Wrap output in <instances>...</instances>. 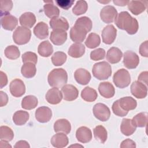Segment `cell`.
Returning <instances> with one entry per match:
<instances>
[{
	"mask_svg": "<svg viewBox=\"0 0 148 148\" xmlns=\"http://www.w3.org/2000/svg\"><path fill=\"white\" fill-rule=\"evenodd\" d=\"M121 132L125 136H130L135 131L136 127L132 124L130 119H123L120 125Z\"/></svg>",
	"mask_w": 148,
	"mask_h": 148,
	"instance_id": "cell-31",
	"label": "cell"
},
{
	"mask_svg": "<svg viewBox=\"0 0 148 148\" xmlns=\"http://www.w3.org/2000/svg\"><path fill=\"white\" fill-rule=\"evenodd\" d=\"M22 60L24 63L31 62L36 64L38 61V57L36 53L31 51H27L22 55Z\"/></svg>",
	"mask_w": 148,
	"mask_h": 148,
	"instance_id": "cell-46",
	"label": "cell"
},
{
	"mask_svg": "<svg viewBox=\"0 0 148 148\" xmlns=\"http://www.w3.org/2000/svg\"><path fill=\"white\" fill-rule=\"evenodd\" d=\"M88 9V5L86 1H78L72 9V12L79 16L85 13Z\"/></svg>",
	"mask_w": 148,
	"mask_h": 148,
	"instance_id": "cell-43",
	"label": "cell"
},
{
	"mask_svg": "<svg viewBox=\"0 0 148 148\" xmlns=\"http://www.w3.org/2000/svg\"><path fill=\"white\" fill-rule=\"evenodd\" d=\"M5 56L10 60H16L20 57V52L18 48L14 45H10L6 47L4 51Z\"/></svg>",
	"mask_w": 148,
	"mask_h": 148,
	"instance_id": "cell-40",
	"label": "cell"
},
{
	"mask_svg": "<svg viewBox=\"0 0 148 148\" xmlns=\"http://www.w3.org/2000/svg\"><path fill=\"white\" fill-rule=\"evenodd\" d=\"M105 56V50L102 48L97 49L90 53V58L93 61L103 60Z\"/></svg>",
	"mask_w": 148,
	"mask_h": 148,
	"instance_id": "cell-47",
	"label": "cell"
},
{
	"mask_svg": "<svg viewBox=\"0 0 148 148\" xmlns=\"http://www.w3.org/2000/svg\"><path fill=\"white\" fill-rule=\"evenodd\" d=\"M113 81L116 87L124 88L128 87L131 82V76L128 71L124 68L119 69L113 77Z\"/></svg>",
	"mask_w": 148,
	"mask_h": 148,
	"instance_id": "cell-4",
	"label": "cell"
},
{
	"mask_svg": "<svg viewBox=\"0 0 148 148\" xmlns=\"http://www.w3.org/2000/svg\"><path fill=\"white\" fill-rule=\"evenodd\" d=\"M61 92L64 99L67 101L75 100L79 95V91L77 88L72 84H65L62 87Z\"/></svg>",
	"mask_w": 148,
	"mask_h": 148,
	"instance_id": "cell-13",
	"label": "cell"
},
{
	"mask_svg": "<svg viewBox=\"0 0 148 148\" xmlns=\"http://www.w3.org/2000/svg\"><path fill=\"white\" fill-rule=\"evenodd\" d=\"M69 143L68 136L64 133H57L51 139V145L57 148H62L66 146Z\"/></svg>",
	"mask_w": 148,
	"mask_h": 148,
	"instance_id": "cell-23",
	"label": "cell"
},
{
	"mask_svg": "<svg viewBox=\"0 0 148 148\" xmlns=\"http://www.w3.org/2000/svg\"><path fill=\"white\" fill-rule=\"evenodd\" d=\"M85 53V46L81 43H75L72 44L69 50L68 54L73 58H79L83 56Z\"/></svg>",
	"mask_w": 148,
	"mask_h": 148,
	"instance_id": "cell-29",
	"label": "cell"
},
{
	"mask_svg": "<svg viewBox=\"0 0 148 148\" xmlns=\"http://www.w3.org/2000/svg\"><path fill=\"white\" fill-rule=\"evenodd\" d=\"M101 39L99 36L95 33H90L85 41L86 46L89 49H94L100 45Z\"/></svg>",
	"mask_w": 148,
	"mask_h": 148,
	"instance_id": "cell-38",
	"label": "cell"
},
{
	"mask_svg": "<svg viewBox=\"0 0 148 148\" xmlns=\"http://www.w3.org/2000/svg\"><path fill=\"white\" fill-rule=\"evenodd\" d=\"M131 92L136 98H145L147 96V88L145 84L139 81H135L131 86Z\"/></svg>",
	"mask_w": 148,
	"mask_h": 148,
	"instance_id": "cell-12",
	"label": "cell"
},
{
	"mask_svg": "<svg viewBox=\"0 0 148 148\" xmlns=\"http://www.w3.org/2000/svg\"><path fill=\"white\" fill-rule=\"evenodd\" d=\"M140 54L145 57H148V41L146 40L143 42L139 47Z\"/></svg>",
	"mask_w": 148,
	"mask_h": 148,
	"instance_id": "cell-50",
	"label": "cell"
},
{
	"mask_svg": "<svg viewBox=\"0 0 148 148\" xmlns=\"http://www.w3.org/2000/svg\"><path fill=\"white\" fill-rule=\"evenodd\" d=\"M13 8V2L12 1H1V16L9 14Z\"/></svg>",
	"mask_w": 148,
	"mask_h": 148,
	"instance_id": "cell-44",
	"label": "cell"
},
{
	"mask_svg": "<svg viewBox=\"0 0 148 148\" xmlns=\"http://www.w3.org/2000/svg\"><path fill=\"white\" fill-rule=\"evenodd\" d=\"M62 97V92L58 88L53 87L48 90L45 98L47 102L50 104L57 105L61 101Z\"/></svg>",
	"mask_w": 148,
	"mask_h": 148,
	"instance_id": "cell-15",
	"label": "cell"
},
{
	"mask_svg": "<svg viewBox=\"0 0 148 148\" xmlns=\"http://www.w3.org/2000/svg\"><path fill=\"white\" fill-rule=\"evenodd\" d=\"M92 111L94 116L98 120L101 121H106L110 118V109L106 105L103 103H96L93 107Z\"/></svg>",
	"mask_w": 148,
	"mask_h": 148,
	"instance_id": "cell-6",
	"label": "cell"
},
{
	"mask_svg": "<svg viewBox=\"0 0 148 148\" xmlns=\"http://www.w3.org/2000/svg\"><path fill=\"white\" fill-rule=\"evenodd\" d=\"M50 39L55 45H62L67 39V33L62 29H53L51 32Z\"/></svg>",
	"mask_w": 148,
	"mask_h": 148,
	"instance_id": "cell-16",
	"label": "cell"
},
{
	"mask_svg": "<svg viewBox=\"0 0 148 148\" xmlns=\"http://www.w3.org/2000/svg\"><path fill=\"white\" fill-rule=\"evenodd\" d=\"M147 2L145 1H130L128 3V8L131 12L138 15L143 12L147 7Z\"/></svg>",
	"mask_w": 148,
	"mask_h": 148,
	"instance_id": "cell-17",
	"label": "cell"
},
{
	"mask_svg": "<svg viewBox=\"0 0 148 148\" xmlns=\"http://www.w3.org/2000/svg\"><path fill=\"white\" fill-rule=\"evenodd\" d=\"M76 137L77 140L81 143H88L92 139L91 131L87 127H80L76 132Z\"/></svg>",
	"mask_w": 148,
	"mask_h": 148,
	"instance_id": "cell-19",
	"label": "cell"
},
{
	"mask_svg": "<svg viewBox=\"0 0 148 148\" xmlns=\"http://www.w3.org/2000/svg\"><path fill=\"white\" fill-rule=\"evenodd\" d=\"M74 77L79 84L86 85L90 81L91 76L90 73L86 69L79 68L75 71L74 73Z\"/></svg>",
	"mask_w": 148,
	"mask_h": 148,
	"instance_id": "cell-20",
	"label": "cell"
},
{
	"mask_svg": "<svg viewBox=\"0 0 148 148\" xmlns=\"http://www.w3.org/2000/svg\"><path fill=\"white\" fill-rule=\"evenodd\" d=\"M35 118L38 121L45 123L50 121L52 117L51 110L47 106L38 108L35 111Z\"/></svg>",
	"mask_w": 148,
	"mask_h": 148,
	"instance_id": "cell-14",
	"label": "cell"
},
{
	"mask_svg": "<svg viewBox=\"0 0 148 148\" xmlns=\"http://www.w3.org/2000/svg\"><path fill=\"white\" fill-rule=\"evenodd\" d=\"M81 97L85 101L91 102L97 99L98 94L95 89L90 87H86L81 92Z\"/></svg>",
	"mask_w": 148,
	"mask_h": 148,
	"instance_id": "cell-33",
	"label": "cell"
},
{
	"mask_svg": "<svg viewBox=\"0 0 148 148\" xmlns=\"http://www.w3.org/2000/svg\"><path fill=\"white\" fill-rule=\"evenodd\" d=\"M22 75L26 78L33 77L36 72L35 64L31 62L24 63L21 68Z\"/></svg>",
	"mask_w": 148,
	"mask_h": 148,
	"instance_id": "cell-34",
	"label": "cell"
},
{
	"mask_svg": "<svg viewBox=\"0 0 148 148\" xmlns=\"http://www.w3.org/2000/svg\"><path fill=\"white\" fill-rule=\"evenodd\" d=\"M147 71H144L141 72L138 76V81L143 84L145 83V84L146 86L147 84Z\"/></svg>",
	"mask_w": 148,
	"mask_h": 148,
	"instance_id": "cell-54",
	"label": "cell"
},
{
	"mask_svg": "<svg viewBox=\"0 0 148 148\" xmlns=\"http://www.w3.org/2000/svg\"><path fill=\"white\" fill-rule=\"evenodd\" d=\"M35 35L40 39H44L49 35V27L46 23L39 22L34 28Z\"/></svg>",
	"mask_w": 148,
	"mask_h": 148,
	"instance_id": "cell-28",
	"label": "cell"
},
{
	"mask_svg": "<svg viewBox=\"0 0 148 148\" xmlns=\"http://www.w3.org/2000/svg\"><path fill=\"white\" fill-rule=\"evenodd\" d=\"M9 90L13 97H20L25 92V86L23 81L21 79H15L10 82Z\"/></svg>",
	"mask_w": 148,
	"mask_h": 148,
	"instance_id": "cell-10",
	"label": "cell"
},
{
	"mask_svg": "<svg viewBox=\"0 0 148 148\" xmlns=\"http://www.w3.org/2000/svg\"><path fill=\"white\" fill-rule=\"evenodd\" d=\"M38 52L41 56L48 57L51 56L53 52V46L48 40L42 42L38 46Z\"/></svg>",
	"mask_w": 148,
	"mask_h": 148,
	"instance_id": "cell-32",
	"label": "cell"
},
{
	"mask_svg": "<svg viewBox=\"0 0 148 148\" xmlns=\"http://www.w3.org/2000/svg\"><path fill=\"white\" fill-rule=\"evenodd\" d=\"M74 0H57L56 1V3L58 6L63 9L68 10L73 4Z\"/></svg>",
	"mask_w": 148,
	"mask_h": 148,
	"instance_id": "cell-49",
	"label": "cell"
},
{
	"mask_svg": "<svg viewBox=\"0 0 148 148\" xmlns=\"http://www.w3.org/2000/svg\"><path fill=\"white\" fill-rule=\"evenodd\" d=\"M43 10L46 16L49 18L58 17L60 14L59 9L53 3H46L43 6Z\"/></svg>",
	"mask_w": 148,
	"mask_h": 148,
	"instance_id": "cell-39",
	"label": "cell"
},
{
	"mask_svg": "<svg viewBox=\"0 0 148 148\" xmlns=\"http://www.w3.org/2000/svg\"><path fill=\"white\" fill-rule=\"evenodd\" d=\"M120 147H136V143L132 140L127 139L121 142L120 145Z\"/></svg>",
	"mask_w": 148,
	"mask_h": 148,
	"instance_id": "cell-51",
	"label": "cell"
},
{
	"mask_svg": "<svg viewBox=\"0 0 148 148\" xmlns=\"http://www.w3.org/2000/svg\"><path fill=\"white\" fill-rule=\"evenodd\" d=\"M67 58L66 54L62 51H57L51 57V61L55 66H61L63 65Z\"/></svg>",
	"mask_w": 148,
	"mask_h": 148,
	"instance_id": "cell-41",
	"label": "cell"
},
{
	"mask_svg": "<svg viewBox=\"0 0 148 148\" xmlns=\"http://www.w3.org/2000/svg\"><path fill=\"white\" fill-rule=\"evenodd\" d=\"M139 63L138 56L134 51L128 50L125 51L123 56L124 65L128 69L136 68Z\"/></svg>",
	"mask_w": 148,
	"mask_h": 148,
	"instance_id": "cell-9",
	"label": "cell"
},
{
	"mask_svg": "<svg viewBox=\"0 0 148 148\" xmlns=\"http://www.w3.org/2000/svg\"><path fill=\"white\" fill-rule=\"evenodd\" d=\"M75 23H77L83 27L87 30L88 32H90L91 30L92 27V23L91 19L86 16H83L77 18Z\"/></svg>",
	"mask_w": 148,
	"mask_h": 148,
	"instance_id": "cell-45",
	"label": "cell"
},
{
	"mask_svg": "<svg viewBox=\"0 0 148 148\" xmlns=\"http://www.w3.org/2000/svg\"><path fill=\"white\" fill-rule=\"evenodd\" d=\"M88 32L86 28L75 23L70 30V38L76 43H81L85 39Z\"/></svg>",
	"mask_w": 148,
	"mask_h": 148,
	"instance_id": "cell-7",
	"label": "cell"
},
{
	"mask_svg": "<svg viewBox=\"0 0 148 148\" xmlns=\"http://www.w3.org/2000/svg\"><path fill=\"white\" fill-rule=\"evenodd\" d=\"M93 76L98 80H105L108 79L112 74L110 65L106 62L102 61L95 63L92 69Z\"/></svg>",
	"mask_w": 148,
	"mask_h": 148,
	"instance_id": "cell-3",
	"label": "cell"
},
{
	"mask_svg": "<svg viewBox=\"0 0 148 148\" xmlns=\"http://www.w3.org/2000/svg\"><path fill=\"white\" fill-rule=\"evenodd\" d=\"M117 27L126 32L130 35L136 34L139 28L137 20L132 17L128 12L126 11L120 12L114 20Z\"/></svg>",
	"mask_w": 148,
	"mask_h": 148,
	"instance_id": "cell-1",
	"label": "cell"
},
{
	"mask_svg": "<svg viewBox=\"0 0 148 148\" xmlns=\"http://www.w3.org/2000/svg\"><path fill=\"white\" fill-rule=\"evenodd\" d=\"M14 147H30L29 143L25 140H19L16 142Z\"/></svg>",
	"mask_w": 148,
	"mask_h": 148,
	"instance_id": "cell-55",
	"label": "cell"
},
{
	"mask_svg": "<svg viewBox=\"0 0 148 148\" xmlns=\"http://www.w3.org/2000/svg\"><path fill=\"white\" fill-rule=\"evenodd\" d=\"M112 109L113 110V112L114 113V114H116L117 116H120V117H123L126 116L128 114L127 111H125L124 110H123L121 107L120 106L119 104V100H116L115 102H113L112 106Z\"/></svg>",
	"mask_w": 148,
	"mask_h": 148,
	"instance_id": "cell-48",
	"label": "cell"
},
{
	"mask_svg": "<svg viewBox=\"0 0 148 148\" xmlns=\"http://www.w3.org/2000/svg\"><path fill=\"white\" fill-rule=\"evenodd\" d=\"M14 138V133L12 130L8 126H1L0 127V138L7 142L11 141Z\"/></svg>",
	"mask_w": 148,
	"mask_h": 148,
	"instance_id": "cell-42",
	"label": "cell"
},
{
	"mask_svg": "<svg viewBox=\"0 0 148 148\" xmlns=\"http://www.w3.org/2000/svg\"><path fill=\"white\" fill-rule=\"evenodd\" d=\"M31 36V30L22 26L17 27L13 34V39L14 43L18 45L27 43L29 41Z\"/></svg>",
	"mask_w": 148,
	"mask_h": 148,
	"instance_id": "cell-5",
	"label": "cell"
},
{
	"mask_svg": "<svg viewBox=\"0 0 148 148\" xmlns=\"http://www.w3.org/2000/svg\"><path fill=\"white\" fill-rule=\"evenodd\" d=\"M113 3L117 6H125L128 4V1H119V0H114Z\"/></svg>",
	"mask_w": 148,
	"mask_h": 148,
	"instance_id": "cell-56",
	"label": "cell"
},
{
	"mask_svg": "<svg viewBox=\"0 0 148 148\" xmlns=\"http://www.w3.org/2000/svg\"><path fill=\"white\" fill-rule=\"evenodd\" d=\"M29 113L24 110L16 111L13 116V121L17 125H23L25 124L29 120Z\"/></svg>",
	"mask_w": 148,
	"mask_h": 148,
	"instance_id": "cell-30",
	"label": "cell"
},
{
	"mask_svg": "<svg viewBox=\"0 0 148 148\" xmlns=\"http://www.w3.org/2000/svg\"><path fill=\"white\" fill-rule=\"evenodd\" d=\"M117 14V11L114 6L107 5L101 9L100 17L104 23H112L115 20Z\"/></svg>",
	"mask_w": 148,
	"mask_h": 148,
	"instance_id": "cell-8",
	"label": "cell"
},
{
	"mask_svg": "<svg viewBox=\"0 0 148 148\" xmlns=\"http://www.w3.org/2000/svg\"><path fill=\"white\" fill-rule=\"evenodd\" d=\"M0 87L2 88L3 87L6 86L8 83V77L5 73L2 71L0 72Z\"/></svg>",
	"mask_w": 148,
	"mask_h": 148,
	"instance_id": "cell-53",
	"label": "cell"
},
{
	"mask_svg": "<svg viewBox=\"0 0 148 148\" xmlns=\"http://www.w3.org/2000/svg\"><path fill=\"white\" fill-rule=\"evenodd\" d=\"M118 100L120 106L125 111L134 110L137 106L136 101L131 97H124Z\"/></svg>",
	"mask_w": 148,
	"mask_h": 148,
	"instance_id": "cell-26",
	"label": "cell"
},
{
	"mask_svg": "<svg viewBox=\"0 0 148 148\" xmlns=\"http://www.w3.org/2000/svg\"><path fill=\"white\" fill-rule=\"evenodd\" d=\"M47 80L51 87H61L66 83L68 74L63 68L54 69L49 73Z\"/></svg>",
	"mask_w": 148,
	"mask_h": 148,
	"instance_id": "cell-2",
	"label": "cell"
},
{
	"mask_svg": "<svg viewBox=\"0 0 148 148\" xmlns=\"http://www.w3.org/2000/svg\"><path fill=\"white\" fill-rule=\"evenodd\" d=\"M19 22L22 27L30 28H32L36 23V17L34 14L31 12H25L20 16Z\"/></svg>",
	"mask_w": 148,
	"mask_h": 148,
	"instance_id": "cell-25",
	"label": "cell"
},
{
	"mask_svg": "<svg viewBox=\"0 0 148 148\" xmlns=\"http://www.w3.org/2000/svg\"><path fill=\"white\" fill-rule=\"evenodd\" d=\"M1 23L3 29L13 31L18 24V20L14 16L9 14L1 17Z\"/></svg>",
	"mask_w": 148,
	"mask_h": 148,
	"instance_id": "cell-21",
	"label": "cell"
},
{
	"mask_svg": "<svg viewBox=\"0 0 148 148\" xmlns=\"http://www.w3.org/2000/svg\"><path fill=\"white\" fill-rule=\"evenodd\" d=\"M0 106L3 107L5 106L8 102V95L2 91H0Z\"/></svg>",
	"mask_w": 148,
	"mask_h": 148,
	"instance_id": "cell-52",
	"label": "cell"
},
{
	"mask_svg": "<svg viewBox=\"0 0 148 148\" xmlns=\"http://www.w3.org/2000/svg\"><path fill=\"white\" fill-rule=\"evenodd\" d=\"M95 139L101 143H104L108 138V132L102 125H97L93 130Z\"/></svg>",
	"mask_w": 148,
	"mask_h": 148,
	"instance_id": "cell-36",
	"label": "cell"
},
{
	"mask_svg": "<svg viewBox=\"0 0 148 148\" xmlns=\"http://www.w3.org/2000/svg\"><path fill=\"white\" fill-rule=\"evenodd\" d=\"M98 91L100 95L105 98H112L115 94L114 86L108 82L100 83L98 86Z\"/></svg>",
	"mask_w": 148,
	"mask_h": 148,
	"instance_id": "cell-18",
	"label": "cell"
},
{
	"mask_svg": "<svg viewBox=\"0 0 148 148\" xmlns=\"http://www.w3.org/2000/svg\"><path fill=\"white\" fill-rule=\"evenodd\" d=\"M102 41L106 45H110L113 43L117 35V29L112 25H108L102 31Z\"/></svg>",
	"mask_w": 148,
	"mask_h": 148,
	"instance_id": "cell-11",
	"label": "cell"
},
{
	"mask_svg": "<svg viewBox=\"0 0 148 148\" xmlns=\"http://www.w3.org/2000/svg\"><path fill=\"white\" fill-rule=\"evenodd\" d=\"M49 23L53 29H62L66 31L69 29L68 22L63 17H53L51 18Z\"/></svg>",
	"mask_w": 148,
	"mask_h": 148,
	"instance_id": "cell-22",
	"label": "cell"
},
{
	"mask_svg": "<svg viewBox=\"0 0 148 148\" xmlns=\"http://www.w3.org/2000/svg\"><path fill=\"white\" fill-rule=\"evenodd\" d=\"M54 130L56 132H63L68 134L71 130V125L66 119H58L54 124Z\"/></svg>",
	"mask_w": 148,
	"mask_h": 148,
	"instance_id": "cell-24",
	"label": "cell"
},
{
	"mask_svg": "<svg viewBox=\"0 0 148 148\" xmlns=\"http://www.w3.org/2000/svg\"><path fill=\"white\" fill-rule=\"evenodd\" d=\"M0 147H12V146L7 142V141L4 140H1L0 141Z\"/></svg>",
	"mask_w": 148,
	"mask_h": 148,
	"instance_id": "cell-57",
	"label": "cell"
},
{
	"mask_svg": "<svg viewBox=\"0 0 148 148\" xmlns=\"http://www.w3.org/2000/svg\"><path fill=\"white\" fill-rule=\"evenodd\" d=\"M38 103V99L34 95H27L23 98L21 102V107L26 110H31L35 108Z\"/></svg>",
	"mask_w": 148,
	"mask_h": 148,
	"instance_id": "cell-35",
	"label": "cell"
},
{
	"mask_svg": "<svg viewBox=\"0 0 148 148\" xmlns=\"http://www.w3.org/2000/svg\"><path fill=\"white\" fill-rule=\"evenodd\" d=\"M132 124L135 127H144L147 122V113L141 112L135 115L131 120Z\"/></svg>",
	"mask_w": 148,
	"mask_h": 148,
	"instance_id": "cell-37",
	"label": "cell"
},
{
	"mask_svg": "<svg viewBox=\"0 0 148 148\" xmlns=\"http://www.w3.org/2000/svg\"><path fill=\"white\" fill-rule=\"evenodd\" d=\"M122 56L123 53L119 48L112 47L107 51L106 60L111 64H116L121 60Z\"/></svg>",
	"mask_w": 148,
	"mask_h": 148,
	"instance_id": "cell-27",
	"label": "cell"
}]
</instances>
